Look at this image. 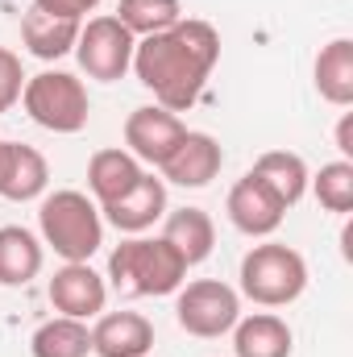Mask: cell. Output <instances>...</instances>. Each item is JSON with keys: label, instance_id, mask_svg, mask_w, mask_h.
Masks as SVG:
<instances>
[{"label": "cell", "instance_id": "obj_1", "mask_svg": "<svg viewBox=\"0 0 353 357\" xmlns=\"http://www.w3.org/2000/svg\"><path fill=\"white\" fill-rule=\"evenodd\" d=\"M216 59H220V33L200 17H183L179 25L137 38L133 46V71L142 88L154 91V100L167 112H187L200 100Z\"/></svg>", "mask_w": 353, "mask_h": 357}, {"label": "cell", "instance_id": "obj_2", "mask_svg": "<svg viewBox=\"0 0 353 357\" xmlns=\"http://www.w3.org/2000/svg\"><path fill=\"white\" fill-rule=\"evenodd\" d=\"M38 233L42 245H50L63 262H91V254L104 245V216L100 204L84 191H50L38 208Z\"/></svg>", "mask_w": 353, "mask_h": 357}, {"label": "cell", "instance_id": "obj_3", "mask_svg": "<svg viewBox=\"0 0 353 357\" xmlns=\"http://www.w3.org/2000/svg\"><path fill=\"white\" fill-rule=\"evenodd\" d=\"M187 262L163 237H129L108 258V282L125 295L150 299V295H175L187 282Z\"/></svg>", "mask_w": 353, "mask_h": 357}, {"label": "cell", "instance_id": "obj_4", "mask_svg": "<svg viewBox=\"0 0 353 357\" xmlns=\"http://www.w3.org/2000/svg\"><path fill=\"white\" fill-rule=\"evenodd\" d=\"M241 295L258 307H287L308 287V262L283 241H262L241 258Z\"/></svg>", "mask_w": 353, "mask_h": 357}, {"label": "cell", "instance_id": "obj_5", "mask_svg": "<svg viewBox=\"0 0 353 357\" xmlns=\"http://www.w3.org/2000/svg\"><path fill=\"white\" fill-rule=\"evenodd\" d=\"M21 104L33 125L46 133H80L91 116V96L80 75L71 71H42L29 75L21 88Z\"/></svg>", "mask_w": 353, "mask_h": 357}, {"label": "cell", "instance_id": "obj_6", "mask_svg": "<svg viewBox=\"0 0 353 357\" xmlns=\"http://www.w3.org/2000/svg\"><path fill=\"white\" fill-rule=\"evenodd\" d=\"M175 320L187 337L216 341L241 320V295L220 278H195L175 291Z\"/></svg>", "mask_w": 353, "mask_h": 357}, {"label": "cell", "instance_id": "obj_7", "mask_svg": "<svg viewBox=\"0 0 353 357\" xmlns=\"http://www.w3.org/2000/svg\"><path fill=\"white\" fill-rule=\"evenodd\" d=\"M133 46H137V38L112 13L91 17L80 25V38H75L80 71L100 84H117V79H125V71H133Z\"/></svg>", "mask_w": 353, "mask_h": 357}, {"label": "cell", "instance_id": "obj_8", "mask_svg": "<svg viewBox=\"0 0 353 357\" xmlns=\"http://www.w3.org/2000/svg\"><path fill=\"white\" fill-rule=\"evenodd\" d=\"M183 133H187V125L163 104H142L125 116V150L142 167H163L183 142Z\"/></svg>", "mask_w": 353, "mask_h": 357}, {"label": "cell", "instance_id": "obj_9", "mask_svg": "<svg viewBox=\"0 0 353 357\" xmlns=\"http://www.w3.org/2000/svg\"><path fill=\"white\" fill-rule=\"evenodd\" d=\"M46 299L59 316L96 320L108 303V282L88 262H63V270H54V278L46 282Z\"/></svg>", "mask_w": 353, "mask_h": 357}, {"label": "cell", "instance_id": "obj_10", "mask_svg": "<svg viewBox=\"0 0 353 357\" xmlns=\"http://www.w3.org/2000/svg\"><path fill=\"white\" fill-rule=\"evenodd\" d=\"M100 212H104V220H108L112 229H121V233H129V237H142L146 229H154V220H163V216L171 212V208H167V183L146 171L121 199L104 204Z\"/></svg>", "mask_w": 353, "mask_h": 357}, {"label": "cell", "instance_id": "obj_11", "mask_svg": "<svg viewBox=\"0 0 353 357\" xmlns=\"http://www.w3.org/2000/svg\"><path fill=\"white\" fill-rule=\"evenodd\" d=\"M225 167V150L212 133H200V129H187L183 142L175 146V154L158 167L163 183H175V187H208L212 178L220 175Z\"/></svg>", "mask_w": 353, "mask_h": 357}, {"label": "cell", "instance_id": "obj_12", "mask_svg": "<svg viewBox=\"0 0 353 357\" xmlns=\"http://www.w3.org/2000/svg\"><path fill=\"white\" fill-rule=\"evenodd\" d=\"M225 212H229L233 229L246 233V237H270V233L283 225V216H287V208H283V204H278V199H274V195H270L250 171L229 187Z\"/></svg>", "mask_w": 353, "mask_h": 357}, {"label": "cell", "instance_id": "obj_13", "mask_svg": "<svg viewBox=\"0 0 353 357\" xmlns=\"http://www.w3.org/2000/svg\"><path fill=\"white\" fill-rule=\"evenodd\" d=\"M46 187H50V167H46L42 150L0 137V199L29 204V199L46 195Z\"/></svg>", "mask_w": 353, "mask_h": 357}, {"label": "cell", "instance_id": "obj_14", "mask_svg": "<svg viewBox=\"0 0 353 357\" xmlns=\"http://www.w3.org/2000/svg\"><path fill=\"white\" fill-rule=\"evenodd\" d=\"M154 324L142 312H100L91 324V354L96 357H150Z\"/></svg>", "mask_w": 353, "mask_h": 357}, {"label": "cell", "instance_id": "obj_15", "mask_svg": "<svg viewBox=\"0 0 353 357\" xmlns=\"http://www.w3.org/2000/svg\"><path fill=\"white\" fill-rule=\"evenodd\" d=\"M80 25L84 21H71V17H54V13H42L38 4L25 8L21 17V46L42 59V63H54L63 54L75 50V38H80Z\"/></svg>", "mask_w": 353, "mask_h": 357}, {"label": "cell", "instance_id": "obj_16", "mask_svg": "<svg viewBox=\"0 0 353 357\" xmlns=\"http://www.w3.org/2000/svg\"><path fill=\"white\" fill-rule=\"evenodd\" d=\"M291 349H295V333L274 312H254L233 324V354L237 357H291Z\"/></svg>", "mask_w": 353, "mask_h": 357}, {"label": "cell", "instance_id": "obj_17", "mask_svg": "<svg viewBox=\"0 0 353 357\" xmlns=\"http://www.w3.org/2000/svg\"><path fill=\"white\" fill-rule=\"evenodd\" d=\"M146 175V167L125 150V146H108V150H96L88 158V191L91 199L104 208L112 199H121L137 178Z\"/></svg>", "mask_w": 353, "mask_h": 357}, {"label": "cell", "instance_id": "obj_18", "mask_svg": "<svg viewBox=\"0 0 353 357\" xmlns=\"http://www.w3.org/2000/svg\"><path fill=\"white\" fill-rule=\"evenodd\" d=\"M250 175L262 183L266 191L283 204V208H295L303 195H308V162L291 150H266L262 158L250 167Z\"/></svg>", "mask_w": 353, "mask_h": 357}, {"label": "cell", "instance_id": "obj_19", "mask_svg": "<svg viewBox=\"0 0 353 357\" xmlns=\"http://www.w3.org/2000/svg\"><path fill=\"white\" fill-rule=\"evenodd\" d=\"M46 262L42 237H33L21 225H4L0 229V287H29Z\"/></svg>", "mask_w": 353, "mask_h": 357}, {"label": "cell", "instance_id": "obj_20", "mask_svg": "<svg viewBox=\"0 0 353 357\" xmlns=\"http://www.w3.org/2000/svg\"><path fill=\"white\" fill-rule=\"evenodd\" d=\"M163 220H167V225H163V241L175 245V254L187 266H200V262L212 254V245H216V225H212V216H208L204 208H175V212H167Z\"/></svg>", "mask_w": 353, "mask_h": 357}, {"label": "cell", "instance_id": "obj_21", "mask_svg": "<svg viewBox=\"0 0 353 357\" xmlns=\"http://www.w3.org/2000/svg\"><path fill=\"white\" fill-rule=\"evenodd\" d=\"M312 79H316V91L329 104L350 108L353 104V42L350 38H333L329 46H320Z\"/></svg>", "mask_w": 353, "mask_h": 357}, {"label": "cell", "instance_id": "obj_22", "mask_svg": "<svg viewBox=\"0 0 353 357\" xmlns=\"http://www.w3.org/2000/svg\"><path fill=\"white\" fill-rule=\"evenodd\" d=\"M29 354H33V357H88L91 354L88 320L54 316V320L38 324V328H33V337H29Z\"/></svg>", "mask_w": 353, "mask_h": 357}, {"label": "cell", "instance_id": "obj_23", "mask_svg": "<svg viewBox=\"0 0 353 357\" xmlns=\"http://www.w3.org/2000/svg\"><path fill=\"white\" fill-rule=\"evenodd\" d=\"M112 17L133 38H150V33H163V29L183 21V4L179 0H121Z\"/></svg>", "mask_w": 353, "mask_h": 357}, {"label": "cell", "instance_id": "obj_24", "mask_svg": "<svg viewBox=\"0 0 353 357\" xmlns=\"http://www.w3.org/2000/svg\"><path fill=\"white\" fill-rule=\"evenodd\" d=\"M312 195L320 199L324 212H337V216H350L353 212V162L337 158V162H324L320 175L308 178Z\"/></svg>", "mask_w": 353, "mask_h": 357}, {"label": "cell", "instance_id": "obj_25", "mask_svg": "<svg viewBox=\"0 0 353 357\" xmlns=\"http://www.w3.org/2000/svg\"><path fill=\"white\" fill-rule=\"evenodd\" d=\"M25 88V71H21V54H13L8 46H0V112H8Z\"/></svg>", "mask_w": 353, "mask_h": 357}, {"label": "cell", "instance_id": "obj_26", "mask_svg": "<svg viewBox=\"0 0 353 357\" xmlns=\"http://www.w3.org/2000/svg\"><path fill=\"white\" fill-rule=\"evenodd\" d=\"M42 13H54V17H71V21H84L91 8H100L104 0H33Z\"/></svg>", "mask_w": 353, "mask_h": 357}, {"label": "cell", "instance_id": "obj_27", "mask_svg": "<svg viewBox=\"0 0 353 357\" xmlns=\"http://www.w3.org/2000/svg\"><path fill=\"white\" fill-rule=\"evenodd\" d=\"M337 150H341L345 162H353V112H345L337 121Z\"/></svg>", "mask_w": 353, "mask_h": 357}]
</instances>
